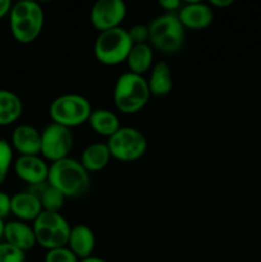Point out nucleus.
<instances>
[{
	"mask_svg": "<svg viewBox=\"0 0 261 262\" xmlns=\"http://www.w3.org/2000/svg\"><path fill=\"white\" fill-rule=\"evenodd\" d=\"M12 5L13 4L10 0H0V19L9 14Z\"/></svg>",
	"mask_w": 261,
	"mask_h": 262,
	"instance_id": "obj_29",
	"label": "nucleus"
},
{
	"mask_svg": "<svg viewBox=\"0 0 261 262\" xmlns=\"http://www.w3.org/2000/svg\"><path fill=\"white\" fill-rule=\"evenodd\" d=\"M159 5H160L163 9H165L166 12L171 13L176 12V10H179V8L182 7V3L179 0H160L159 2Z\"/></svg>",
	"mask_w": 261,
	"mask_h": 262,
	"instance_id": "obj_28",
	"label": "nucleus"
},
{
	"mask_svg": "<svg viewBox=\"0 0 261 262\" xmlns=\"http://www.w3.org/2000/svg\"><path fill=\"white\" fill-rule=\"evenodd\" d=\"M10 145L19 155H40L41 132L30 124L17 125L12 133Z\"/></svg>",
	"mask_w": 261,
	"mask_h": 262,
	"instance_id": "obj_13",
	"label": "nucleus"
},
{
	"mask_svg": "<svg viewBox=\"0 0 261 262\" xmlns=\"http://www.w3.org/2000/svg\"><path fill=\"white\" fill-rule=\"evenodd\" d=\"M4 228H5V223L4 220L0 219V241L4 238Z\"/></svg>",
	"mask_w": 261,
	"mask_h": 262,
	"instance_id": "obj_32",
	"label": "nucleus"
},
{
	"mask_svg": "<svg viewBox=\"0 0 261 262\" xmlns=\"http://www.w3.org/2000/svg\"><path fill=\"white\" fill-rule=\"evenodd\" d=\"M91 102L79 94H64L53 100L49 115L53 123L66 128H73L89 122L92 113Z\"/></svg>",
	"mask_w": 261,
	"mask_h": 262,
	"instance_id": "obj_5",
	"label": "nucleus"
},
{
	"mask_svg": "<svg viewBox=\"0 0 261 262\" xmlns=\"http://www.w3.org/2000/svg\"><path fill=\"white\" fill-rule=\"evenodd\" d=\"M68 248L79 258V261L91 257L96 246V238L90 227L78 224L72 227L68 239Z\"/></svg>",
	"mask_w": 261,
	"mask_h": 262,
	"instance_id": "obj_16",
	"label": "nucleus"
},
{
	"mask_svg": "<svg viewBox=\"0 0 261 262\" xmlns=\"http://www.w3.org/2000/svg\"><path fill=\"white\" fill-rule=\"evenodd\" d=\"M72 147H73V135L69 128L51 123L41 130L40 154L45 160L54 163L69 158Z\"/></svg>",
	"mask_w": 261,
	"mask_h": 262,
	"instance_id": "obj_9",
	"label": "nucleus"
},
{
	"mask_svg": "<svg viewBox=\"0 0 261 262\" xmlns=\"http://www.w3.org/2000/svg\"><path fill=\"white\" fill-rule=\"evenodd\" d=\"M79 262H109V261L104 260V258L101 257H95V256H91V257L84 258V260H81Z\"/></svg>",
	"mask_w": 261,
	"mask_h": 262,
	"instance_id": "obj_31",
	"label": "nucleus"
},
{
	"mask_svg": "<svg viewBox=\"0 0 261 262\" xmlns=\"http://www.w3.org/2000/svg\"><path fill=\"white\" fill-rule=\"evenodd\" d=\"M125 61L129 72L143 76L154 67V49L148 42L133 45Z\"/></svg>",
	"mask_w": 261,
	"mask_h": 262,
	"instance_id": "obj_21",
	"label": "nucleus"
},
{
	"mask_svg": "<svg viewBox=\"0 0 261 262\" xmlns=\"http://www.w3.org/2000/svg\"><path fill=\"white\" fill-rule=\"evenodd\" d=\"M45 14L37 2L20 0L12 5L9 13L10 32L19 43L33 42L42 31Z\"/></svg>",
	"mask_w": 261,
	"mask_h": 262,
	"instance_id": "obj_2",
	"label": "nucleus"
},
{
	"mask_svg": "<svg viewBox=\"0 0 261 262\" xmlns=\"http://www.w3.org/2000/svg\"><path fill=\"white\" fill-rule=\"evenodd\" d=\"M112 158L120 161H136L142 158L147 150V140L140 129L133 127H120L107 138L106 142Z\"/></svg>",
	"mask_w": 261,
	"mask_h": 262,
	"instance_id": "obj_8",
	"label": "nucleus"
},
{
	"mask_svg": "<svg viewBox=\"0 0 261 262\" xmlns=\"http://www.w3.org/2000/svg\"><path fill=\"white\" fill-rule=\"evenodd\" d=\"M37 196L38 199H40L41 205H42L44 211L49 212H60V210L63 209L64 202H66L67 199L60 191L54 188L50 184L44 187Z\"/></svg>",
	"mask_w": 261,
	"mask_h": 262,
	"instance_id": "obj_22",
	"label": "nucleus"
},
{
	"mask_svg": "<svg viewBox=\"0 0 261 262\" xmlns=\"http://www.w3.org/2000/svg\"><path fill=\"white\" fill-rule=\"evenodd\" d=\"M127 15V5L123 0H97L90 10V20L100 32L120 27Z\"/></svg>",
	"mask_w": 261,
	"mask_h": 262,
	"instance_id": "obj_10",
	"label": "nucleus"
},
{
	"mask_svg": "<svg viewBox=\"0 0 261 262\" xmlns=\"http://www.w3.org/2000/svg\"><path fill=\"white\" fill-rule=\"evenodd\" d=\"M4 242L19 248L23 252L32 250L37 245L33 228L20 220H12V222L5 223Z\"/></svg>",
	"mask_w": 261,
	"mask_h": 262,
	"instance_id": "obj_14",
	"label": "nucleus"
},
{
	"mask_svg": "<svg viewBox=\"0 0 261 262\" xmlns=\"http://www.w3.org/2000/svg\"><path fill=\"white\" fill-rule=\"evenodd\" d=\"M13 164L12 145L7 140H0V184L7 179Z\"/></svg>",
	"mask_w": 261,
	"mask_h": 262,
	"instance_id": "obj_23",
	"label": "nucleus"
},
{
	"mask_svg": "<svg viewBox=\"0 0 261 262\" xmlns=\"http://www.w3.org/2000/svg\"><path fill=\"white\" fill-rule=\"evenodd\" d=\"M48 183L60 191L67 199H76L89 189L90 174L81 161L66 158L49 165Z\"/></svg>",
	"mask_w": 261,
	"mask_h": 262,
	"instance_id": "obj_1",
	"label": "nucleus"
},
{
	"mask_svg": "<svg viewBox=\"0 0 261 262\" xmlns=\"http://www.w3.org/2000/svg\"><path fill=\"white\" fill-rule=\"evenodd\" d=\"M12 214V197L5 192H0V219L4 220Z\"/></svg>",
	"mask_w": 261,
	"mask_h": 262,
	"instance_id": "obj_27",
	"label": "nucleus"
},
{
	"mask_svg": "<svg viewBox=\"0 0 261 262\" xmlns=\"http://www.w3.org/2000/svg\"><path fill=\"white\" fill-rule=\"evenodd\" d=\"M87 123H89L94 132L107 138L114 135L120 128V122L118 115L114 112H112V110L105 109V107L92 110Z\"/></svg>",
	"mask_w": 261,
	"mask_h": 262,
	"instance_id": "obj_20",
	"label": "nucleus"
},
{
	"mask_svg": "<svg viewBox=\"0 0 261 262\" xmlns=\"http://www.w3.org/2000/svg\"><path fill=\"white\" fill-rule=\"evenodd\" d=\"M147 83L151 95L159 97L166 96L173 89V76L169 64L165 61H158L154 64Z\"/></svg>",
	"mask_w": 261,
	"mask_h": 262,
	"instance_id": "obj_18",
	"label": "nucleus"
},
{
	"mask_svg": "<svg viewBox=\"0 0 261 262\" xmlns=\"http://www.w3.org/2000/svg\"><path fill=\"white\" fill-rule=\"evenodd\" d=\"M178 19L183 25L184 28L191 30H202L209 27L214 20V10L210 4L202 2H188L182 4L179 8Z\"/></svg>",
	"mask_w": 261,
	"mask_h": 262,
	"instance_id": "obj_12",
	"label": "nucleus"
},
{
	"mask_svg": "<svg viewBox=\"0 0 261 262\" xmlns=\"http://www.w3.org/2000/svg\"><path fill=\"white\" fill-rule=\"evenodd\" d=\"M183 25L174 13L159 15L148 25V41L153 49L164 54H174L183 46Z\"/></svg>",
	"mask_w": 261,
	"mask_h": 262,
	"instance_id": "obj_4",
	"label": "nucleus"
},
{
	"mask_svg": "<svg viewBox=\"0 0 261 262\" xmlns=\"http://www.w3.org/2000/svg\"><path fill=\"white\" fill-rule=\"evenodd\" d=\"M151 92L147 79L140 74L125 72L115 81L113 101L115 107L124 114H135L147 105Z\"/></svg>",
	"mask_w": 261,
	"mask_h": 262,
	"instance_id": "obj_3",
	"label": "nucleus"
},
{
	"mask_svg": "<svg viewBox=\"0 0 261 262\" xmlns=\"http://www.w3.org/2000/svg\"><path fill=\"white\" fill-rule=\"evenodd\" d=\"M13 168L18 178L31 186H40L48 182L49 165L40 155H19Z\"/></svg>",
	"mask_w": 261,
	"mask_h": 262,
	"instance_id": "obj_11",
	"label": "nucleus"
},
{
	"mask_svg": "<svg viewBox=\"0 0 261 262\" xmlns=\"http://www.w3.org/2000/svg\"><path fill=\"white\" fill-rule=\"evenodd\" d=\"M44 262H79V258L72 252L68 246L46 251Z\"/></svg>",
	"mask_w": 261,
	"mask_h": 262,
	"instance_id": "obj_24",
	"label": "nucleus"
},
{
	"mask_svg": "<svg viewBox=\"0 0 261 262\" xmlns=\"http://www.w3.org/2000/svg\"><path fill=\"white\" fill-rule=\"evenodd\" d=\"M234 3V0H211L210 5L215 8H228Z\"/></svg>",
	"mask_w": 261,
	"mask_h": 262,
	"instance_id": "obj_30",
	"label": "nucleus"
},
{
	"mask_svg": "<svg viewBox=\"0 0 261 262\" xmlns=\"http://www.w3.org/2000/svg\"><path fill=\"white\" fill-rule=\"evenodd\" d=\"M36 242L46 251L68 245L71 224L60 212L42 211L33 222Z\"/></svg>",
	"mask_w": 261,
	"mask_h": 262,
	"instance_id": "obj_7",
	"label": "nucleus"
},
{
	"mask_svg": "<svg viewBox=\"0 0 261 262\" xmlns=\"http://www.w3.org/2000/svg\"><path fill=\"white\" fill-rule=\"evenodd\" d=\"M26 252L7 242H0V262H25Z\"/></svg>",
	"mask_w": 261,
	"mask_h": 262,
	"instance_id": "obj_25",
	"label": "nucleus"
},
{
	"mask_svg": "<svg viewBox=\"0 0 261 262\" xmlns=\"http://www.w3.org/2000/svg\"><path fill=\"white\" fill-rule=\"evenodd\" d=\"M40 199L30 191L18 192L12 196V214L20 222H35L42 212Z\"/></svg>",
	"mask_w": 261,
	"mask_h": 262,
	"instance_id": "obj_15",
	"label": "nucleus"
},
{
	"mask_svg": "<svg viewBox=\"0 0 261 262\" xmlns=\"http://www.w3.org/2000/svg\"><path fill=\"white\" fill-rule=\"evenodd\" d=\"M112 155L109 147L104 142H94L87 146L81 155V164L89 173H95L105 169L109 164Z\"/></svg>",
	"mask_w": 261,
	"mask_h": 262,
	"instance_id": "obj_17",
	"label": "nucleus"
},
{
	"mask_svg": "<svg viewBox=\"0 0 261 262\" xmlns=\"http://www.w3.org/2000/svg\"><path fill=\"white\" fill-rule=\"evenodd\" d=\"M128 31V35H129L130 41L133 42V45H137V43H147L148 41V26L141 25H133L132 27Z\"/></svg>",
	"mask_w": 261,
	"mask_h": 262,
	"instance_id": "obj_26",
	"label": "nucleus"
},
{
	"mask_svg": "<svg viewBox=\"0 0 261 262\" xmlns=\"http://www.w3.org/2000/svg\"><path fill=\"white\" fill-rule=\"evenodd\" d=\"M23 113V102L15 92L0 89V127L13 124Z\"/></svg>",
	"mask_w": 261,
	"mask_h": 262,
	"instance_id": "obj_19",
	"label": "nucleus"
},
{
	"mask_svg": "<svg viewBox=\"0 0 261 262\" xmlns=\"http://www.w3.org/2000/svg\"><path fill=\"white\" fill-rule=\"evenodd\" d=\"M133 42L128 31L123 27L102 31L94 43V54L97 61L104 66H118L127 60Z\"/></svg>",
	"mask_w": 261,
	"mask_h": 262,
	"instance_id": "obj_6",
	"label": "nucleus"
}]
</instances>
